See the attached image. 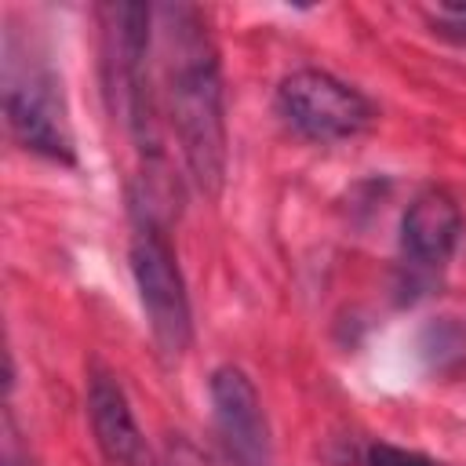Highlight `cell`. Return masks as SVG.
Listing matches in <instances>:
<instances>
[{"instance_id": "6da1fadb", "label": "cell", "mask_w": 466, "mask_h": 466, "mask_svg": "<svg viewBox=\"0 0 466 466\" xmlns=\"http://www.w3.org/2000/svg\"><path fill=\"white\" fill-rule=\"evenodd\" d=\"M153 47L160 73V98L175 127L189 178L204 197H218L226 182V87L218 47L208 18L193 4L153 7Z\"/></svg>"}, {"instance_id": "7a4b0ae2", "label": "cell", "mask_w": 466, "mask_h": 466, "mask_svg": "<svg viewBox=\"0 0 466 466\" xmlns=\"http://www.w3.org/2000/svg\"><path fill=\"white\" fill-rule=\"evenodd\" d=\"M127 262L138 288V302L146 309L153 342L164 357H182L193 342V309L186 277L178 269L175 244L167 237L164 218L157 215L149 193H131V240Z\"/></svg>"}, {"instance_id": "3957f363", "label": "cell", "mask_w": 466, "mask_h": 466, "mask_svg": "<svg viewBox=\"0 0 466 466\" xmlns=\"http://www.w3.org/2000/svg\"><path fill=\"white\" fill-rule=\"evenodd\" d=\"M280 120L306 142H346L371 127L375 106L353 84L328 69H295L277 84Z\"/></svg>"}, {"instance_id": "277c9868", "label": "cell", "mask_w": 466, "mask_h": 466, "mask_svg": "<svg viewBox=\"0 0 466 466\" xmlns=\"http://www.w3.org/2000/svg\"><path fill=\"white\" fill-rule=\"evenodd\" d=\"M4 113H7V127L15 135V142L44 160L76 164V142L66 120V106H62V91L58 80L40 69V66H11L7 69V87H4Z\"/></svg>"}, {"instance_id": "5b68a950", "label": "cell", "mask_w": 466, "mask_h": 466, "mask_svg": "<svg viewBox=\"0 0 466 466\" xmlns=\"http://www.w3.org/2000/svg\"><path fill=\"white\" fill-rule=\"evenodd\" d=\"M208 397L226 459L233 466H269V426L248 371L237 364H218L208 379Z\"/></svg>"}, {"instance_id": "8992f818", "label": "cell", "mask_w": 466, "mask_h": 466, "mask_svg": "<svg viewBox=\"0 0 466 466\" xmlns=\"http://www.w3.org/2000/svg\"><path fill=\"white\" fill-rule=\"evenodd\" d=\"M462 208L448 189H422L400 218V262L411 280H426L448 266L462 240Z\"/></svg>"}, {"instance_id": "52a82bcc", "label": "cell", "mask_w": 466, "mask_h": 466, "mask_svg": "<svg viewBox=\"0 0 466 466\" xmlns=\"http://www.w3.org/2000/svg\"><path fill=\"white\" fill-rule=\"evenodd\" d=\"M87 419L95 444L109 466H146V437L135 422L131 400L113 371L91 368L87 375Z\"/></svg>"}, {"instance_id": "ba28073f", "label": "cell", "mask_w": 466, "mask_h": 466, "mask_svg": "<svg viewBox=\"0 0 466 466\" xmlns=\"http://www.w3.org/2000/svg\"><path fill=\"white\" fill-rule=\"evenodd\" d=\"M368 466H441L419 451H408V448H397V444H375L371 455H368Z\"/></svg>"}, {"instance_id": "9c48e42d", "label": "cell", "mask_w": 466, "mask_h": 466, "mask_svg": "<svg viewBox=\"0 0 466 466\" xmlns=\"http://www.w3.org/2000/svg\"><path fill=\"white\" fill-rule=\"evenodd\" d=\"M433 25H441L437 33H444V36H455V40H466V4H451V7H437V15H433Z\"/></svg>"}]
</instances>
